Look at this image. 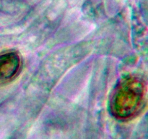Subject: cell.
<instances>
[{"instance_id": "1", "label": "cell", "mask_w": 148, "mask_h": 139, "mask_svg": "<svg viewBox=\"0 0 148 139\" xmlns=\"http://www.w3.org/2000/svg\"><path fill=\"white\" fill-rule=\"evenodd\" d=\"M140 101V90L136 82L125 78L115 87L111 97L110 107L116 117H130L135 111Z\"/></svg>"}, {"instance_id": "2", "label": "cell", "mask_w": 148, "mask_h": 139, "mask_svg": "<svg viewBox=\"0 0 148 139\" xmlns=\"http://www.w3.org/2000/svg\"><path fill=\"white\" fill-rule=\"evenodd\" d=\"M21 59L16 52L0 54V85L12 80L20 72Z\"/></svg>"}]
</instances>
